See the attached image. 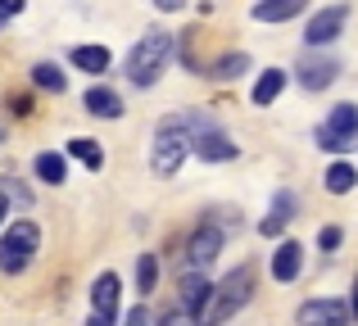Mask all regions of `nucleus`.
<instances>
[{
  "label": "nucleus",
  "mask_w": 358,
  "mask_h": 326,
  "mask_svg": "<svg viewBox=\"0 0 358 326\" xmlns=\"http://www.w3.org/2000/svg\"><path fill=\"white\" fill-rule=\"evenodd\" d=\"M317 145H322V150H331V154H341V150H350V141H345V136H336L331 127H317Z\"/></svg>",
  "instance_id": "nucleus-25"
},
{
  "label": "nucleus",
  "mask_w": 358,
  "mask_h": 326,
  "mask_svg": "<svg viewBox=\"0 0 358 326\" xmlns=\"http://www.w3.org/2000/svg\"><path fill=\"white\" fill-rule=\"evenodd\" d=\"M345 18H350V5H327V9H317V14L308 18V27H304V41L308 45L336 41V36H341V27H345Z\"/></svg>",
  "instance_id": "nucleus-7"
},
{
  "label": "nucleus",
  "mask_w": 358,
  "mask_h": 326,
  "mask_svg": "<svg viewBox=\"0 0 358 326\" xmlns=\"http://www.w3.org/2000/svg\"><path fill=\"white\" fill-rule=\"evenodd\" d=\"M32 82H36L41 91H55V96L69 87V82H64V73L55 68V64H36V68H32Z\"/></svg>",
  "instance_id": "nucleus-23"
},
{
  "label": "nucleus",
  "mask_w": 358,
  "mask_h": 326,
  "mask_svg": "<svg viewBox=\"0 0 358 326\" xmlns=\"http://www.w3.org/2000/svg\"><path fill=\"white\" fill-rule=\"evenodd\" d=\"M290 213H295V195L281 191L277 200H272V213L259 222V231H263V236H281V231H286V222H290Z\"/></svg>",
  "instance_id": "nucleus-15"
},
{
  "label": "nucleus",
  "mask_w": 358,
  "mask_h": 326,
  "mask_svg": "<svg viewBox=\"0 0 358 326\" xmlns=\"http://www.w3.org/2000/svg\"><path fill=\"white\" fill-rule=\"evenodd\" d=\"M0 136H5V132H0Z\"/></svg>",
  "instance_id": "nucleus-34"
},
{
  "label": "nucleus",
  "mask_w": 358,
  "mask_h": 326,
  "mask_svg": "<svg viewBox=\"0 0 358 326\" xmlns=\"http://www.w3.org/2000/svg\"><path fill=\"white\" fill-rule=\"evenodd\" d=\"M73 64L82 73H105L109 68V50L105 45H73Z\"/></svg>",
  "instance_id": "nucleus-16"
},
{
  "label": "nucleus",
  "mask_w": 358,
  "mask_h": 326,
  "mask_svg": "<svg viewBox=\"0 0 358 326\" xmlns=\"http://www.w3.org/2000/svg\"><path fill=\"white\" fill-rule=\"evenodd\" d=\"M299 267H304V249H299L295 240H281L277 254H272V276H277V281H295Z\"/></svg>",
  "instance_id": "nucleus-10"
},
{
  "label": "nucleus",
  "mask_w": 358,
  "mask_h": 326,
  "mask_svg": "<svg viewBox=\"0 0 358 326\" xmlns=\"http://www.w3.org/2000/svg\"><path fill=\"white\" fill-rule=\"evenodd\" d=\"M159 9H182V0H155Z\"/></svg>",
  "instance_id": "nucleus-32"
},
{
  "label": "nucleus",
  "mask_w": 358,
  "mask_h": 326,
  "mask_svg": "<svg viewBox=\"0 0 358 326\" xmlns=\"http://www.w3.org/2000/svg\"><path fill=\"white\" fill-rule=\"evenodd\" d=\"M250 295H254V267H236V272H227V276H222V286H213L209 309L200 313V326L227 322L231 313H241L245 304H250Z\"/></svg>",
  "instance_id": "nucleus-1"
},
{
  "label": "nucleus",
  "mask_w": 358,
  "mask_h": 326,
  "mask_svg": "<svg viewBox=\"0 0 358 326\" xmlns=\"http://www.w3.org/2000/svg\"><path fill=\"white\" fill-rule=\"evenodd\" d=\"M317 240H322V249H336V245H341V227H327Z\"/></svg>",
  "instance_id": "nucleus-28"
},
{
  "label": "nucleus",
  "mask_w": 358,
  "mask_h": 326,
  "mask_svg": "<svg viewBox=\"0 0 358 326\" xmlns=\"http://www.w3.org/2000/svg\"><path fill=\"white\" fill-rule=\"evenodd\" d=\"M241 73H250V54H227V59H218L209 68V77H218V82H236Z\"/></svg>",
  "instance_id": "nucleus-20"
},
{
  "label": "nucleus",
  "mask_w": 358,
  "mask_h": 326,
  "mask_svg": "<svg viewBox=\"0 0 358 326\" xmlns=\"http://www.w3.org/2000/svg\"><path fill=\"white\" fill-rule=\"evenodd\" d=\"M336 59H304L299 64V87L304 91H322V87H331L336 82Z\"/></svg>",
  "instance_id": "nucleus-11"
},
{
  "label": "nucleus",
  "mask_w": 358,
  "mask_h": 326,
  "mask_svg": "<svg viewBox=\"0 0 358 326\" xmlns=\"http://www.w3.org/2000/svg\"><path fill=\"white\" fill-rule=\"evenodd\" d=\"M350 309H354V322H358V281H354V304H350Z\"/></svg>",
  "instance_id": "nucleus-33"
},
{
  "label": "nucleus",
  "mask_w": 358,
  "mask_h": 326,
  "mask_svg": "<svg viewBox=\"0 0 358 326\" xmlns=\"http://www.w3.org/2000/svg\"><path fill=\"white\" fill-rule=\"evenodd\" d=\"M168 54H173V32H164V27H150V32L136 41L131 59H127V77L136 82V87H150V82L164 73Z\"/></svg>",
  "instance_id": "nucleus-2"
},
{
  "label": "nucleus",
  "mask_w": 358,
  "mask_h": 326,
  "mask_svg": "<svg viewBox=\"0 0 358 326\" xmlns=\"http://www.w3.org/2000/svg\"><path fill=\"white\" fill-rule=\"evenodd\" d=\"M191 150L200 154V159H209V163H222V159H236V145H231L227 136L218 132V127H209V132H195V136H191Z\"/></svg>",
  "instance_id": "nucleus-8"
},
{
  "label": "nucleus",
  "mask_w": 358,
  "mask_h": 326,
  "mask_svg": "<svg viewBox=\"0 0 358 326\" xmlns=\"http://www.w3.org/2000/svg\"><path fill=\"white\" fill-rule=\"evenodd\" d=\"M159 326H195V313H168Z\"/></svg>",
  "instance_id": "nucleus-26"
},
{
  "label": "nucleus",
  "mask_w": 358,
  "mask_h": 326,
  "mask_svg": "<svg viewBox=\"0 0 358 326\" xmlns=\"http://www.w3.org/2000/svg\"><path fill=\"white\" fill-rule=\"evenodd\" d=\"M281 87H286V73H281V68H268L259 82H254V105H272V100L281 96Z\"/></svg>",
  "instance_id": "nucleus-18"
},
{
  "label": "nucleus",
  "mask_w": 358,
  "mask_h": 326,
  "mask_svg": "<svg viewBox=\"0 0 358 326\" xmlns=\"http://www.w3.org/2000/svg\"><path fill=\"white\" fill-rule=\"evenodd\" d=\"M327 127H331L336 136H345V141H354L358 136V105H336L331 118H327Z\"/></svg>",
  "instance_id": "nucleus-17"
},
{
  "label": "nucleus",
  "mask_w": 358,
  "mask_h": 326,
  "mask_svg": "<svg viewBox=\"0 0 358 326\" xmlns=\"http://www.w3.org/2000/svg\"><path fill=\"white\" fill-rule=\"evenodd\" d=\"M87 326H114V322H109L105 313H91V318H87Z\"/></svg>",
  "instance_id": "nucleus-30"
},
{
  "label": "nucleus",
  "mask_w": 358,
  "mask_h": 326,
  "mask_svg": "<svg viewBox=\"0 0 358 326\" xmlns=\"http://www.w3.org/2000/svg\"><path fill=\"white\" fill-rule=\"evenodd\" d=\"M186 154H191V132H186L177 118H164L159 132H155V145H150V168H155L159 177H173Z\"/></svg>",
  "instance_id": "nucleus-3"
},
{
  "label": "nucleus",
  "mask_w": 358,
  "mask_h": 326,
  "mask_svg": "<svg viewBox=\"0 0 358 326\" xmlns=\"http://www.w3.org/2000/svg\"><path fill=\"white\" fill-rule=\"evenodd\" d=\"M222 254V231L213 222H204L191 240H186V258H182V272H204L213 258Z\"/></svg>",
  "instance_id": "nucleus-5"
},
{
  "label": "nucleus",
  "mask_w": 358,
  "mask_h": 326,
  "mask_svg": "<svg viewBox=\"0 0 358 326\" xmlns=\"http://www.w3.org/2000/svg\"><path fill=\"white\" fill-rule=\"evenodd\" d=\"M82 105H87L96 118H118L122 114V96H118V91H109V87H91L87 96H82Z\"/></svg>",
  "instance_id": "nucleus-14"
},
{
  "label": "nucleus",
  "mask_w": 358,
  "mask_h": 326,
  "mask_svg": "<svg viewBox=\"0 0 358 326\" xmlns=\"http://www.w3.org/2000/svg\"><path fill=\"white\" fill-rule=\"evenodd\" d=\"M122 326H150V309H131V313H127V322H122Z\"/></svg>",
  "instance_id": "nucleus-27"
},
{
  "label": "nucleus",
  "mask_w": 358,
  "mask_h": 326,
  "mask_svg": "<svg viewBox=\"0 0 358 326\" xmlns=\"http://www.w3.org/2000/svg\"><path fill=\"white\" fill-rule=\"evenodd\" d=\"M209 295H213V281L204 272H182V304H186V313L200 318V313L209 309Z\"/></svg>",
  "instance_id": "nucleus-9"
},
{
  "label": "nucleus",
  "mask_w": 358,
  "mask_h": 326,
  "mask_svg": "<svg viewBox=\"0 0 358 326\" xmlns=\"http://www.w3.org/2000/svg\"><path fill=\"white\" fill-rule=\"evenodd\" d=\"M350 318H354V309L345 299H308L295 313L299 326H350Z\"/></svg>",
  "instance_id": "nucleus-6"
},
{
  "label": "nucleus",
  "mask_w": 358,
  "mask_h": 326,
  "mask_svg": "<svg viewBox=\"0 0 358 326\" xmlns=\"http://www.w3.org/2000/svg\"><path fill=\"white\" fill-rule=\"evenodd\" d=\"M354 186H358L354 163H331V168H327V191H331V195H350Z\"/></svg>",
  "instance_id": "nucleus-19"
},
{
  "label": "nucleus",
  "mask_w": 358,
  "mask_h": 326,
  "mask_svg": "<svg viewBox=\"0 0 358 326\" xmlns=\"http://www.w3.org/2000/svg\"><path fill=\"white\" fill-rule=\"evenodd\" d=\"M36 245H41V231H36V222H14V227H5V236H0V272H23L27 263H32Z\"/></svg>",
  "instance_id": "nucleus-4"
},
{
  "label": "nucleus",
  "mask_w": 358,
  "mask_h": 326,
  "mask_svg": "<svg viewBox=\"0 0 358 326\" xmlns=\"http://www.w3.org/2000/svg\"><path fill=\"white\" fill-rule=\"evenodd\" d=\"M69 154H73V159H82L87 168H100V163H105L100 141H91V136H73V141H69Z\"/></svg>",
  "instance_id": "nucleus-21"
},
{
  "label": "nucleus",
  "mask_w": 358,
  "mask_h": 326,
  "mask_svg": "<svg viewBox=\"0 0 358 326\" xmlns=\"http://www.w3.org/2000/svg\"><path fill=\"white\" fill-rule=\"evenodd\" d=\"M5 218H9V200H5V191H0V227H5Z\"/></svg>",
  "instance_id": "nucleus-31"
},
{
  "label": "nucleus",
  "mask_w": 358,
  "mask_h": 326,
  "mask_svg": "<svg viewBox=\"0 0 358 326\" xmlns=\"http://www.w3.org/2000/svg\"><path fill=\"white\" fill-rule=\"evenodd\" d=\"M18 9H23V0H0V23H5V18H14Z\"/></svg>",
  "instance_id": "nucleus-29"
},
{
  "label": "nucleus",
  "mask_w": 358,
  "mask_h": 326,
  "mask_svg": "<svg viewBox=\"0 0 358 326\" xmlns=\"http://www.w3.org/2000/svg\"><path fill=\"white\" fill-rule=\"evenodd\" d=\"M155 281H159V258L155 254H141V263H136V286L141 290H155Z\"/></svg>",
  "instance_id": "nucleus-24"
},
{
  "label": "nucleus",
  "mask_w": 358,
  "mask_h": 326,
  "mask_svg": "<svg viewBox=\"0 0 358 326\" xmlns=\"http://www.w3.org/2000/svg\"><path fill=\"white\" fill-rule=\"evenodd\" d=\"M118 299H122V281H118V272H105V276L96 281V290H91V304H96V313L114 318V313H118Z\"/></svg>",
  "instance_id": "nucleus-12"
},
{
  "label": "nucleus",
  "mask_w": 358,
  "mask_h": 326,
  "mask_svg": "<svg viewBox=\"0 0 358 326\" xmlns=\"http://www.w3.org/2000/svg\"><path fill=\"white\" fill-rule=\"evenodd\" d=\"M304 5L308 0H254V18H259V23H286V18H295Z\"/></svg>",
  "instance_id": "nucleus-13"
},
{
  "label": "nucleus",
  "mask_w": 358,
  "mask_h": 326,
  "mask_svg": "<svg viewBox=\"0 0 358 326\" xmlns=\"http://www.w3.org/2000/svg\"><path fill=\"white\" fill-rule=\"evenodd\" d=\"M64 172H69V168H64V159L59 154H36V177H41V181H50V186H59L64 181Z\"/></svg>",
  "instance_id": "nucleus-22"
}]
</instances>
